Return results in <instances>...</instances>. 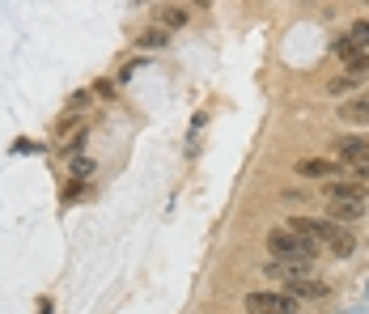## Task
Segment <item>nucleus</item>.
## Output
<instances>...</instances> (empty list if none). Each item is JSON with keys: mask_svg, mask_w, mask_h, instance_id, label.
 <instances>
[{"mask_svg": "<svg viewBox=\"0 0 369 314\" xmlns=\"http://www.w3.org/2000/svg\"><path fill=\"white\" fill-rule=\"evenodd\" d=\"M268 251H272V259H289V264H314L319 259V242L297 234V230H272Z\"/></svg>", "mask_w": 369, "mask_h": 314, "instance_id": "nucleus-1", "label": "nucleus"}, {"mask_svg": "<svg viewBox=\"0 0 369 314\" xmlns=\"http://www.w3.org/2000/svg\"><path fill=\"white\" fill-rule=\"evenodd\" d=\"M301 301L289 289H263V293H246V314H297Z\"/></svg>", "mask_w": 369, "mask_h": 314, "instance_id": "nucleus-2", "label": "nucleus"}, {"mask_svg": "<svg viewBox=\"0 0 369 314\" xmlns=\"http://www.w3.org/2000/svg\"><path fill=\"white\" fill-rule=\"evenodd\" d=\"M285 289L306 306V301H323V297H331V285L327 281H319L314 272H301V276H285Z\"/></svg>", "mask_w": 369, "mask_h": 314, "instance_id": "nucleus-3", "label": "nucleus"}, {"mask_svg": "<svg viewBox=\"0 0 369 314\" xmlns=\"http://www.w3.org/2000/svg\"><path fill=\"white\" fill-rule=\"evenodd\" d=\"M331 153L344 166H369V136H336Z\"/></svg>", "mask_w": 369, "mask_h": 314, "instance_id": "nucleus-4", "label": "nucleus"}, {"mask_svg": "<svg viewBox=\"0 0 369 314\" xmlns=\"http://www.w3.org/2000/svg\"><path fill=\"white\" fill-rule=\"evenodd\" d=\"M289 230H297V234H306V238H314V242H331V238L340 234V221H331V217H306V213H297V217L289 221Z\"/></svg>", "mask_w": 369, "mask_h": 314, "instance_id": "nucleus-5", "label": "nucleus"}, {"mask_svg": "<svg viewBox=\"0 0 369 314\" xmlns=\"http://www.w3.org/2000/svg\"><path fill=\"white\" fill-rule=\"evenodd\" d=\"M293 170H297V179H336V174H348V166L336 162V157H301Z\"/></svg>", "mask_w": 369, "mask_h": 314, "instance_id": "nucleus-6", "label": "nucleus"}, {"mask_svg": "<svg viewBox=\"0 0 369 314\" xmlns=\"http://www.w3.org/2000/svg\"><path fill=\"white\" fill-rule=\"evenodd\" d=\"M323 195H327V200H352V204H365V200H369V183H356V179L336 174V179L323 187Z\"/></svg>", "mask_w": 369, "mask_h": 314, "instance_id": "nucleus-7", "label": "nucleus"}, {"mask_svg": "<svg viewBox=\"0 0 369 314\" xmlns=\"http://www.w3.org/2000/svg\"><path fill=\"white\" fill-rule=\"evenodd\" d=\"M340 119H344V124H369V89L356 94L352 102H344V107H340Z\"/></svg>", "mask_w": 369, "mask_h": 314, "instance_id": "nucleus-8", "label": "nucleus"}, {"mask_svg": "<svg viewBox=\"0 0 369 314\" xmlns=\"http://www.w3.org/2000/svg\"><path fill=\"white\" fill-rule=\"evenodd\" d=\"M327 217H331V221H361V217H365V204H352V200H327Z\"/></svg>", "mask_w": 369, "mask_h": 314, "instance_id": "nucleus-9", "label": "nucleus"}, {"mask_svg": "<svg viewBox=\"0 0 369 314\" xmlns=\"http://www.w3.org/2000/svg\"><path fill=\"white\" fill-rule=\"evenodd\" d=\"M327 246H331V255H336V259H348V255L356 251V234H352L348 225H340V234H336Z\"/></svg>", "mask_w": 369, "mask_h": 314, "instance_id": "nucleus-10", "label": "nucleus"}, {"mask_svg": "<svg viewBox=\"0 0 369 314\" xmlns=\"http://www.w3.org/2000/svg\"><path fill=\"white\" fill-rule=\"evenodd\" d=\"M166 43H170L166 26H149V30L136 34V47H144V51H157V47H166Z\"/></svg>", "mask_w": 369, "mask_h": 314, "instance_id": "nucleus-11", "label": "nucleus"}, {"mask_svg": "<svg viewBox=\"0 0 369 314\" xmlns=\"http://www.w3.org/2000/svg\"><path fill=\"white\" fill-rule=\"evenodd\" d=\"M157 17H162L157 26H166V30H183V26H187V9H179V5H166Z\"/></svg>", "mask_w": 369, "mask_h": 314, "instance_id": "nucleus-12", "label": "nucleus"}, {"mask_svg": "<svg viewBox=\"0 0 369 314\" xmlns=\"http://www.w3.org/2000/svg\"><path fill=\"white\" fill-rule=\"evenodd\" d=\"M356 85H361V77H348V73H344V77H331V81H327V94H331V98H344V94H352Z\"/></svg>", "mask_w": 369, "mask_h": 314, "instance_id": "nucleus-13", "label": "nucleus"}, {"mask_svg": "<svg viewBox=\"0 0 369 314\" xmlns=\"http://www.w3.org/2000/svg\"><path fill=\"white\" fill-rule=\"evenodd\" d=\"M85 140H89V132H85V128H73V132L64 136V144H60V149H64V157H77V153L85 149Z\"/></svg>", "mask_w": 369, "mask_h": 314, "instance_id": "nucleus-14", "label": "nucleus"}, {"mask_svg": "<svg viewBox=\"0 0 369 314\" xmlns=\"http://www.w3.org/2000/svg\"><path fill=\"white\" fill-rule=\"evenodd\" d=\"M93 162H89V157H73V162H68V174L77 179V183H85V179H93Z\"/></svg>", "mask_w": 369, "mask_h": 314, "instance_id": "nucleus-15", "label": "nucleus"}, {"mask_svg": "<svg viewBox=\"0 0 369 314\" xmlns=\"http://www.w3.org/2000/svg\"><path fill=\"white\" fill-rule=\"evenodd\" d=\"M331 51H336V56H340V60H352V56H356V51H361V47L352 43V34H340V38H331Z\"/></svg>", "mask_w": 369, "mask_h": 314, "instance_id": "nucleus-16", "label": "nucleus"}, {"mask_svg": "<svg viewBox=\"0 0 369 314\" xmlns=\"http://www.w3.org/2000/svg\"><path fill=\"white\" fill-rule=\"evenodd\" d=\"M344 64H348V77H361V81H365V77H369V51H356V56L344 60Z\"/></svg>", "mask_w": 369, "mask_h": 314, "instance_id": "nucleus-17", "label": "nucleus"}, {"mask_svg": "<svg viewBox=\"0 0 369 314\" xmlns=\"http://www.w3.org/2000/svg\"><path fill=\"white\" fill-rule=\"evenodd\" d=\"M89 102H93V89H77V94H68V115H81Z\"/></svg>", "mask_w": 369, "mask_h": 314, "instance_id": "nucleus-18", "label": "nucleus"}, {"mask_svg": "<svg viewBox=\"0 0 369 314\" xmlns=\"http://www.w3.org/2000/svg\"><path fill=\"white\" fill-rule=\"evenodd\" d=\"M348 34H352V43H356V47H369V17L352 22V30H348Z\"/></svg>", "mask_w": 369, "mask_h": 314, "instance_id": "nucleus-19", "label": "nucleus"}, {"mask_svg": "<svg viewBox=\"0 0 369 314\" xmlns=\"http://www.w3.org/2000/svg\"><path fill=\"white\" fill-rule=\"evenodd\" d=\"M93 94H98V98H115V85H111V81H93Z\"/></svg>", "mask_w": 369, "mask_h": 314, "instance_id": "nucleus-20", "label": "nucleus"}, {"mask_svg": "<svg viewBox=\"0 0 369 314\" xmlns=\"http://www.w3.org/2000/svg\"><path fill=\"white\" fill-rule=\"evenodd\" d=\"M348 174H352L356 183H369V166H348Z\"/></svg>", "mask_w": 369, "mask_h": 314, "instance_id": "nucleus-21", "label": "nucleus"}, {"mask_svg": "<svg viewBox=\"0 0 369 314\" xmlns=\"http://www.w3.org/2000/svg\"><path fill=\"white\" fill-rule=\"evenodd\" d=\"M136 68H140V64H123V68H119V85H128V81H132V73H136Z\"/></svg>", "mask_w": 369, "mask_h": 314, "instance_id": "nucleus-22", "label": "nucleus"}, {"mask_svg": "<svg viewBox=\"0 0 369 314\" xmlns=\"http://www.w3.org/2000/svg\"><path fill=\"white\" fill-rule=\"evenodd\" d=\"M38 314H56V310H51V301H47V297L38 301Z\"/></svg>", "mask_w": 369, "mask_h": 314, "instance_id": "nucleus-23", "label": "nucleus"}, {"mask_svg": "<svg viewBox=\"0 0 369 314\" xmlns=\"http://www.w3.org/2000/svg\"><path fill=\"white\" fill-rule=\"evenodd\" d=\"M136 5H149V0H136Z\"/></svg>", "mask_w": 369, "mask_h": 314, "instance_id": "nucleus-24", "label": "nucleus"}, {"mask_svg": "<svg viewBox=\"0 0 369 314\" xmlns=\"http://www.w3.org/2000/svg\"><path fill=\"white\" fill-rule=\"evenodd\" d=\"M365 5H369V0H365Z\"/></svg>", "mask_w": 369, "mask_h": 314, "instance_id": "nucleus-25", "label": "nucleus"}, {"mask_svg": "<svg viewBox=\"0 0 369 314\" xmlns=\"http://www.w3.org/2000/svg\"><path fill=\"white\" fill-rule=\"evenodd\" d=\"M297 314H301V310H297Z\"/></svg>", "mask_w": 369, "mask_h": 314, "instance_id": "nucleus-26", "label": "nucleus"}]
</instances>
